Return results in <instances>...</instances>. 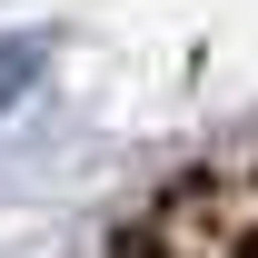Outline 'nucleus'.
Instances as JSON below:
<instances>
[{
  "label": "nucleus",
  "mask_w": 258,
  "mask_h": 258,
  "mask_svg": "<svg viewBox=\"0 0 258 258\" xmlns=\"http://www.w3.org/2000/svg\"><path fill=\"white\" fill-rule=\"evenodd\" d=\"M40 60H50V40H10V50H0V109H10V99H20V90H30V80H40Z\"/></svg>",
  "instance_id": "nucleus-1"
}]
</instances>
